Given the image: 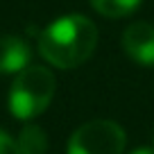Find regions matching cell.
Listing matches in <instances>:
<instances>
[{
  "label": "cell",
  "instance_id": "obj_1",
  "mask_svg": "<svg viewBox=\"0 0 154 154\" xmlns=\"http://www.w3.org/2000/svg\"><path fill=\"white\" fill-rule=\"evenodd\" d=\"M97 45V27L91 18L68 14L52 20L38 34V52L57 68H77L91 59Z\"/></svg>",
  "mask_w": 154,
  "mask_h": 154
},
{
  "label": "cell",
  "instance_id": "obj_2",
  "mask_svg": "<svg viewBox=\"0 0 154 154\" xmlns=\"http://www.w3.org/2000/svg\"><path fill=\"white\" fill-rule=\"evenodd\" d=\"M54 75L43 66H27L14 77L9 88V111L18 120L43 113L54 95Z\"/></svg>",
  "mask_w": 154,
  "mask_h": 154
},
{
  "label": "cell",
  "instance_id": "obj_3",
  "mask_svg": "<svg viewBox=\"0 0 154 154\" xmlns=\"http://www.w3.org/2000/svg\"><path fill=\"white\" fill-rule=\"evenodd\" d=\"M125 143V131L118 122L91 120L72 131L66 154H122Z\"/></svg>",
  "mask_w": 154,
  "mask_h": 154
},
{
  "label": "cell",
  "instance_id": "obj_4",
  "mask_svg": "<svg viewBox=\"0 0 154 154\" xmlns=\"http://www.w3.org/2000/svg\"><path fill=\"white\" fill-rule=\"evenodd\" d=\"M122 50L131 61L140 66H154V25L138 20L122 32Z\"/></svg>",
  "mask_w": 154,
  "mask_h": 154
},
{
  "label": "cell",
  "instance_id": "obj_5",
  "mask_svg": "<svg viewBox=\"0 0 154 154\" xmlns=\"http://www.w3.org/2000/svg\"><path fill=\"white\" fill-rule=\"evenodd\" d=\"M29 50L27 41L14 34H0V72H20L29 66Z\"/></svg>",
  "mask_w": 154,
  "mask_h": 154
},
{
  "label": "cell",
  "instance_id": "obj_6",
  "mask_svg": "<svg viewBox=\"0 0 154 154\" xmlns=\"http://www.w3.org/2000/svg\"><path fill=\"white\" fill-rule=\"evenodd\" d=\"M18 152L20 154H45L48 147V138H45V131L36 125H27L23 131L18 134Z\"/></svg>",
  "mask_w": 154,
  "mask_h": 154
},
{
  "label": "cell",
  "instance_id": "obj_7",
  "mask_svg": "<svg viewBox=\"0 0 154 154\" xmlns=\"http://www.w3.org/2000/svg\"><path fill=\"white\" fill-rule=\"evenodd\" d=\"M93 9L106 18H122L138 9L140 0H91Z\"/></svg>",
  "mask_w": 154,
  "mask_h": 154
},
{
  "label": "cell",
  "instance_id": "obj_8",
  "mask_svg": "<svg viewBox=\"0 0 154 154\" xmlns=\"http://www.w3.org/2000/svg\"><path fill=\"white\" fill-rule=\"evenodd\" d=\"M0 154H20L16 140L11 136H7L5 131H0Z\"/></svg>",
  "mask_w": 154,
  "mask_h": 154
},
{
  "label": "cell",
  "instance_id": "obj_9",
  "mask_svg": "<svg viewBox=\"0 0 154 154\" xmlns=\"http://www.w3.org/2000/svg\"><path fill=\"white\" fill-rule=\"evenodd\" d=\"M129 154H154V147H136L134 152H129Z\"/></svg>",
  "mask_w": 154,
  "mask_h": 154
}]
</instances>
